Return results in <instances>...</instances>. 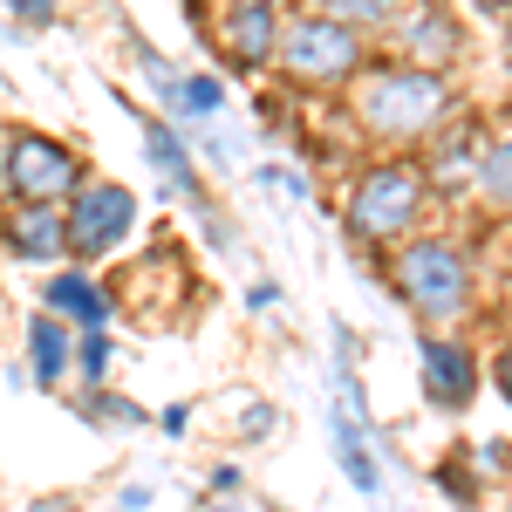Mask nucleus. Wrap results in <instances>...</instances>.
Masks as SVG:
<instances>
[{
  "label": "nucleus",
  "mask_w": 512,
  "mask_h": 512,
  "mask_svg": "<svg viewBox=\"0 0 512 512\" xmlns=\"http://www.w3.org/2000/svg\"><path fill=\"white\" fill-rule=\"evenodd\" d=\"M444 117V82L431 69H383L362 82V123L383 137H417Z\"/></svg>",
  "instance_id": "f257e3e1"
},
{
  "label": "nucleus",
  "mask_w": 512,
  "mask_h": 512,
  "mask_svg": "<svg viewBox=\"0 0 512 512\" xmlns=\"http://www.w3.org/2000/svg\"><path fill=\"white\" fill-rule=\"evenodd\" d=\"M396 287H403V301L417 308V315H458L465 301H472V267L458 260V246H444V239H417L403 260H396Z\"/></svg>",
  "instance_id": "f03ea898"
},
{
  "label": "nucleus",
  "mask_w": 512,
  "mask_h": 512,
  "mask_svg": "<svg viewBox=\"0 0 512 512\" xmlns=\"http://www.w3.org/2000/svg\"><path fill=\"white\" fill-rule=\"evenodd\" d=\"M417 205H424V178H417V164H383V171H369V178L355 185L349 226L362 239H390V233H403V226L417 219Z\"/></svg>",
  "instance_id": "7ed1b4c3"
},
{
  "label": "nucleus",
  "mask_w": 512,
  "mask_h": 512,
  "mask_svg": "<svg viewBox=\"0 0 512 512\" xmlns=\"http://www.w3.org/2000/svg\"><path fill=\"white\" fill-rule=\"evenodd\" d=\"M355 62H362V41H355V28H342L335 14H308V21L287 28V69H294V76L335 82V76H349Z\"/></svg>",
  "instance_id": "20e7f679"
},
{
  "label": "nucleus",
  "mask_w": 512,
  "mask_h": 512,
  "mask_svg": "<svg viewBox=\"0 0 512 512\" xmlns=\"http://www.w3.org/2000/svg\"><path fill=\"white\" fill-rule=\"evenodd\" d=\"M7 185L28 198V205H55L62 192H76V158H69L62 144L21 130V137L7 144Z\"/></svg>",
  "instance_id": "39448f33"
},
{
  "label": "nucleus",
  "mask_w": 512,
  "mask_h": 512,
  "mask_svg": "<svg viewBox=\"0 0 512 512\" xmlns=\"http://www.w3.org/2000/svg\"><path fill=\"white\" fill-rule=\"evenodd\" d=\"M130 219H137V205H130L123 185H89L82 205H76V219H62V233H69L76 253H110V246L130 233Z\"/></svg>",
  "instance_id": "423d86ee"
},
{
  "label": "nucleus",
  "mask_w": 512,
  "mask_h": 512,
  "mask_svg": "<svg viewBox=\"0 0 512 512\" xmlns=\"http://www.w3.org/2000/svg\"><path fill=\"white\" fill-rule=\"evenodd\" d=\"M424 383L437 403H465L478 390V362L458 342H424Z\"/></svg>",
  "instance_id": "0eeeda50"
},
{
  "label": "nucleus",
  "mask_w": 512,
  "mask_h": 512,
  "mask_svg": "<svg viewBox=\"0 0 512 512\" xmlns=\"http://www.w3.org/2000/svg\"><path fill=\"white\" fill-rule=\"evenodd\" d=\"M7 246H14L21 260H55V253H69L62 212H55V205H28V212H14V219H7Z\"/></svg>",
  "instance_id": "6e6552de"
},
{
  "label": "nucleus",
  "mask_w": 512,
  "mask_h": 512,
  "mask_svg": "<svg viewBox=\"0 0 512 512\" xmlns=\"http://www.w3.org/2000/svg\"><path fill=\"white\" fill-rule=\"evenodd\" d=\"M212 35L226 41L239 62H267V48H274V14H267V7H233V14L212 21Z\"/></svg>",
  "instance_id": "1a4fd4ad"
},
{
  "label": "nucleus",
  "mask_w": 512,
  "mask_h": 512,
  "mask_svg": "<svg viewBox=\"0 0 512 512\" xmlns=\"http://www.w3.org/2000/svg\"><path fill=\"white\" fill-rule=\"evenodd\" d=\"M48 315L62 321V315H76L89 321V328H103V287L89 274H62V280H48Z\"/></svg>",
  "instance_id": "9d476101"
},
{
  "label": "nucleus",
  "mask_w": 512,
  "mask_h": 512,
  "mask_svg": "<svg viewBox=\"0 0 512 512\" xmlns=\"http://www.w3.org/2000/svg\"><path fill=\"white\" fill-rule=\"evenodd\" d=\"M35 342H28V362H35V383H48L55 390V376L69 369V321H55V315H41L35 328H28Z\"/></svg>",
  "instance_id": "9b49d317"
},
{
  "label": "nucleus",
  "mask_w": 512,
  "mask_h": 512,
  "mask_svg": "<svg viewBox=\"0 0 512 512\" xmlns=\"http://www.w3.org/2000/svg\"><path fill=\"white\" fill-rule=\"evenodd\" d=\"M151 164H158V171L171 178V185H178V192H192V158L178 151V137H171L164 123H151Z\"/></svg>",
  "instance_id": "f8f14e48"
},
{
  "label": "nucleus",
  "mask_w": 512,
  "mask_h": 512,
  "mask_svg": "<svg viewBox=\"0 0 512 512\" xmlns=\"http://www.w3.org/2000/svg\"><path fill=\"white\" fill-rule=\"evenodd\" d=\"M178 96L192 103L198 117H219V103H226V89H219L212 76H192V82H178Z\"/></svg>",
  "instance_id": "ddd939ff"
},
{
  "label": "nucleus",
  "mask_w": 512,
  "mask_h": 512,
  "mask_svg": "<svg viewBox=\"0 0 512 512\" xmlns=\"http://www.w3.org/2000/svg\"><path fill=\"white\" fill-rule=\"evenodd\" d=\"M410 35H417V48L431 55V48H451V21H431V14H424V21H417Z\"/></svg>",
  "instance_id": "4468645a"
},
{
  "label": "nucleus",
  "mask_w": 512,
  "mask_h": 512,
  "mask_svg": "<svg viewBox=\"0 0 512 512\" xmlns=\"http://www.w3.org/2000/svg\"><path fill=\"white\" fill-rule=\"evenodd\" d=\"M82 369H89V376L103 383V369H110V342H103V328H96V335L82 342Z\"/></svg>",
  "instance_id": "2eb2a0df"
}]
</instances>
